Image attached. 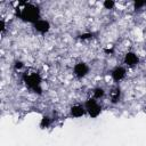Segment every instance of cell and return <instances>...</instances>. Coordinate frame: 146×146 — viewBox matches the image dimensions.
<instances>
[{"label":"cell","instance_id":"cell-5","mask_svg":"<svg viewBox=\"0 0 146 146\" xmlns=\"http://www.w3.org/2000/svg\"><path fill=\"white\" fill-rule=\"evenodd\" d=\"M34 26H35V30L39 31L40 33H46V32L49 30V27H50L49 23H48L47 21H43V19H39V21L34 24Z\"/></svg>","mask_w":146,"mask_h":146},{"label":"cell","instance_id":"cell-6","mask_svg":"<svg viewBox=\"0 0 146 146\" xmlns=\"http://www.w3.org/2000/svg\"><path fill=\"white\" fill-rule=\"evenodd\" d=\"M124 75H125V70L123 68V67H115L114 70H113V72H112V78L115 80V81H120V80H122L123 78H124Z\"/></svg>","mask_w":146,"mask_h":146},{"label":"cell","instance_id":"cell-1","mask_svg":"<svg viewBox=\"0 0 146 146\" xmlns=\"http://www.w3.org/2000/svg\"><path fill=\"white\" fill-rule=\"evenodd\" d=\"M19 16L25 22H35L36 23L39 21V9H38V7H35L33 5L25 3L21 8Z\"/></svg>","mask_w":146,"mask_h":146},{"label":"cell","instance_id":"cell-13","mask_svg":"<svg viewBox=\"0 0 146 146\" xmlns=\"http://www.w3.org/2000/svg\"><path fill=\"white\" fill-rule=\"evenodd\" d=\"M145 3H146V2H136V3H135V6H136V8H137V7H140V6H144Z\"/></svg>","mask_w":146,"mask_h":146},{"label":"cell","instance_id":"cell-7","mask_svg":"<svg viewBox=\"0 0 146 146\" xmlns=\"http://www.w3.org/2000/svg\"><path fill=\"white\" fill-rule=\"evenodd\" d=\"M84 113H86V108H84L83 106H81V105H75V106H73V107L71 108V114H72V116H74V117H80V116H82Z\"/></svg>","mask_w":146,"mask_h":146},{"label":"cell","instance_id":"cell-8","mask_svg":"<svg viewBox=\"0 0 146 146\" xmlns=\"http://www.w3.org/2000/svg\"><path fill=\"white\" fill-rule=\"evenodd\" d=\"M124 62H125V64H128L129 66H133V65L137 64V62H138V57H137L133 52H129V54L125 55Z\"/></svg>","mask_w":146,"mask_h":146},{"label":"cell","instance_id":"cell-12","mask_svg":"<svg viewBox=\"0 0 146 146\" xmlns=\"http://www.w3.org/2000/svg\"><path fill=\"white\" fill-rule=\"evenodd\" d=\"M113 6H114V2H113V1H105V2H104V7L107 8V9L113 8Z\"/></svg>","mask_w":146,"mask_h":146},{"label":"cell","instance_id":"cell-11","mask_svg":"<svg viewBox=\"0 0 146 146\" xmlns=\"http://www.w3.org/2000/svg\"><path fill=\"white\" fill-rule=\"evenodd\" d=\"M40 125H41L42 128H46V127H48V125H49V119H48L47 116H44V117L42 119V121H41Z\"/></svg>","mask_w":146,"mask_h":146},{"label":"cell","instance_id":"cell-4","mask_svg":"<svg viewBox=\"0 0 146 146\" xmlns=\"http://www.w3.org/2000/svg\"><path fill=\"white\" fill-rule=\"evenodd\" d=\"M88 71H89V68H88V66H87L84 63H79V64H76V65L74 66V73H75V75L79 76V78L84 76V75L88 73Z\"/></svg>","mask_w":146,"mask_h":146},{"label":"cell","instance_id":"cell-10","mask_svg":"<svg viewBox=\"0 0 146 146\" xmlns=\"http://www.w3.org/2000/svg\"><path fill=\"white\" fill-rule=\"evenodd\" d=\"M104 96V89H102V88H96L95 90H94V97L95 98H100V97H103Z\"/></svg>","mask_w":146,"mask_h":146},{"label":"cell","instance_id":"cell-3","mask_svg":"<svg viewBox=\"0 0 146 146\" xmlns=\"http://www.w3.org/2000/svg\"><path fill=\"white\" fill-rule=\"evenodd\" d=\"M25 81H26V84L31 88V89H33V90H38V92H40L41 91V89H40V78H39V75H36V74H30V75H27V76H25Z\"/></svg>","mask_w":146,"mask_h":146},{"label":"cell","instance_id":"cell-9","mask_svg":"<svg viewBox=\"0 0 146 146\" xmlns=\"http://www.w3.org/2000/svg\"><path fill=\"white\" fill-rule=\"evenodd\" d=\"M120 98V88H114L111 92V99L113 103H116Z\"/></svg>","mask_w":146,"mask_h":146},{"label":"cell","instance_id":"cell-2","mask_svg":"<svg viewBox=\"0 0 146 146\" xmlns=\"http://www.w3.org/2000/svg\"><path fill=\"white\" fill-rule=\"evenodd\" d=\"M86 112H88V114L91 116V117H96L98 116V114L100 113V106L98 105V103L94 99H89L87 100L86 103Z\"/></svg>","mask_w":146,"mask_h":146}]
</instances>
